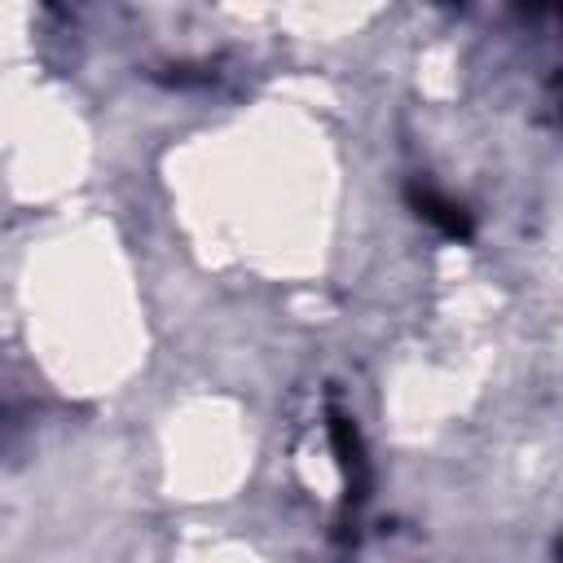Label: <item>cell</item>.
Wrapping results in <instances>:
<instances>
[{"label": "cell", "mask_w": 563, "mask_h": 563, "mask_svg": "<svg viewBox=\"0 0 563 563\" xmlns=\"http://www.w3.org/2000/svg\"><path fill=\"white\" fill-rule=\"evenodd\" d=\"M409 202H413V211H418L427 224H435L444 238H457V242L471 238V216H466L457 202L440 198L431 185H409Z\"/></svg>", "instance_id": "1"}]
</instances>
